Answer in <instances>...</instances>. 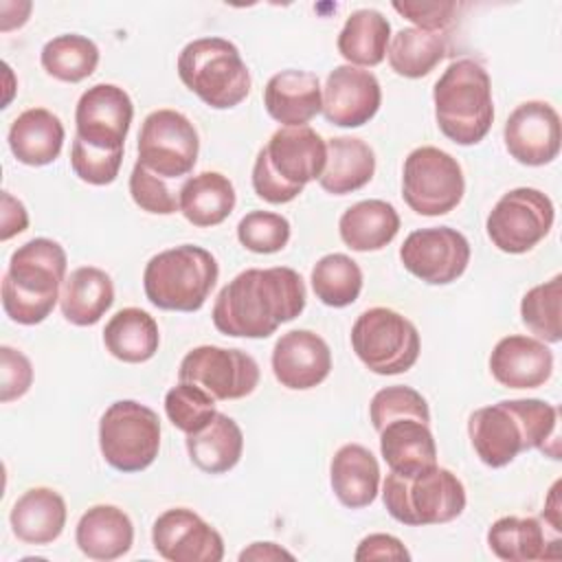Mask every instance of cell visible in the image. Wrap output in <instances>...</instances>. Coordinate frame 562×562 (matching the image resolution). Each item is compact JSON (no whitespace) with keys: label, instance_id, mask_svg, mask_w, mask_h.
<instances>
[{"label":"cell","instance_id":"obj_1","mask_svg":"<svg viewBox=\"0 0 562 562\" xmlns=\"http://www.w3.org/2000/svg\"><path fill=\"white\" fill-rule=\"evenodd\" d=\"M305 310V283L288 266L248 268L228 281L213 305V325L233 338H268Z\"/></svg>","mask_w":562,"mask_h":562},{"label":"cell","instance_id":"obj_2","mask_svg":"<svg viewBox=\"0 0 562 562\" xmlns=\"http://www.w3.org/2000/svg\"><path fill=\"white\" fill-rule=\"evenodd\" d=\"M468 435L476 457L490 468H505L531 448L560 459L558 408L544 400H501L481 406L468 419Z\"/></svg>","mask_w":562,"mask_h":562},{"label":"cell","instance_id":"obj_3","mask_svg":"<svg viewBox=\"0 0 562 562\" xmlns=\"http://www.w3.org/2000/svg\"><path fill=\"white\" fill-rule=\"evenodd\" d=\"M68 257L61 244L35 237L13 250L2 277V310L18 325H37L59 301Z\"/></svg>","mask_w":562,"mask_h":562},{"label":"cell","instance_id":"obj_4","mask_svg":"<svg viewBox=\"0 0 562 562\" xmlns=\"http://www.w3.org/2000/svg\"><path fill=\"white\" fill-rule=\"evenodd\" d=\"M327 162V143L310 125L279 127L252 165V189L270 204H288L307 182L318 180Z\"/></svg>","mask_w":562,"mask_h":562},{"label":"cell","instance_id":"obj_5","mask_svg":"<svg viewBox=\"0 0 562 562\" xmlns=\"http://www.w3.org/2000/svg\"><path fill=\"white\" fill-rule=\"evenodd\" d=\"M435 121L441 134L457 145L481 143L494 121L492 81L474 59L452 61L432 88Z\"/></svg>","mask_w":562,"mask_h":562},{"label":"cell","instance_id":"obj_6","mask_svg":"<svg viewBox=\"0 0 562 562\" xmlns=\"http://www.w3.org/2000/svg\"><path fill=\"white\" fill-rule=\"evenodd\" d=\"M220 268L215 257L193 244H182L154 255L143 272L145 296L169 312H198L215 288Z\"/></svg>","mask_w":562,"mask_h":562},{"label":"cell","instance_id":"obj_7","mask_svg":"<svg viewBox=\"0 0 562 562\" xmlns=\"http://www.w3.org/2000/svg\"><path fill=\"white\" fill-rule=\"evenodd\" d=\"M386 512L402 525H443L465 509V487L457 474L437 463L415 474L389 472L382 487Z\"/></svg>","mask_w":562,"mask_h":562},{"label":"cell","instance_id":"obj_8","mask_svg":"<svg viewBox=\"0 0 562 562\" xmlns=\"http://www.w3.org/2000/svg\"><path fill=\"white\" fill-rule=\"evenodd\" d=\"M180 81L209 108L228 110L250 92V70L239 48L224 37H200L178 55Z\"/></svg>","mask_w":562,"mask_h":562},{"label":"cell","instance_id":"obj_9","mask_svg":"<svg viewBox=\"0 0 562 562\" xmlns=\"http://www.w3.org/2000/svg\"><path fill=\"white\" fill-rule=\"evenodd\" d=\"M99 448L105 463L119 472L149 468L160 450L156 411L136 400L112 402L99 419Z\"/></svg>","mask_w":562,"mask_h":562},{"label":"cell","instance_id":"obj_10","mask_svg":"<svg viewBox=\"0 0 562 562\" xmlns=\"http://www.w3.org/2000/svg\"><path fill=\"white\" fill-rule=\"evenodd\" d=\"M351 347L358 360L378 375L408 371L419 358V331L391 307L364 310L351 327Z\"/></svg>","mask_w":562,"mask_h":562},{"label":"cell","instance_id":"obj_11","mask_svg":"<svg viewBox=\"0 0 562 562\" xmlns=\"http://www.w3.org/2000/svg\"><path fill=\"white\" fill-rule=\"evenodd\" d=\"M465 193L461 165L448 151L424 145L413 149L402 169V198L411 211L426 217L450 213Z\"/></svg>","mask_w":562,"mask_h":562},{"label":"cell","instance_id":"obj_12","mask_svg":"<svg viewBox=\"0 0 562 562\" xmlns=\"http://www.w3.org/2000/svg\"><path fill=\"white\" fill-rule=\"evenodd\" d=\"M553 220L555 209L547 193L533 187H518L503 193L492 206L485 231L498 250L522 255L549 235Z\"/></svg>","mask_w":562,"mask_h":562},{"label":"cell","instance_id":"obj_13","mask_svg":"<svg viewBox=\"0 0 562 562\" xmlns=\"http://www.w3.org/2000/svg\"><path fill=\"white\" fill-rule=\"evenodd\" d=\"M138 162L165 180L189 176L195 167L200 138L193 123L178 110H154L138 132Z\"/></svg>","mask_w":562,"mask_h":562},{"label":"cell","instance_id":"obj_14","mask_svg":"<svg viewBox=\"0 0 562 562\" xmlns=\"http://www.w3.org/2000/svg\"><path fill=\"white\" fill-rule=\"evenodd\" d=\"M178 380L202 386L215 400H241L257 389L259 364L241 349L202 345L182 358Z\"/></svg>","mask_w":562,"mask_h":562},{"label":"cell","instance_id":"obj_15","mask_svg":"<svg viewBox=\"0 0 562 562\" xmlns=\"http://www.w3.org/2000/svg\"><path fill=\"white\" fill-rule=\"evenodd\" d=\"M404 268L430 285L457 281L470 263V241L450 226L413 231L400 246Z\"/></svg>","mask_w":562,"mask_h":562},{"label":"cell","instance_id":"obj_16","mask_svg":"<svg viewBox=\"0 0 562 562\" xmlns=\"http://www.w3.org/2000/svg\"><path fill=\"white\" fill-rule=\"evenodd\" d=\"M132 119L134 103L130 94L114 83H97L77 101L75 136L97 149L123 151Z\"/></svg>","mask_w":562,"mask_h":562},{"label":"cell","instance_id":"obj_17","mask_svg":"<svg viewBox=\"0 0 562 562\" xmlns=\"http://www.w3.org/2000/svg\"><path fill=\"white\" fill-rule=\"evenodd\" d=\"M151 542L156 553L169 562H220L224 558L220 531L187 507L162 512L154 520Z\"/></svg>","mask_w":562,"mask_h":562},{"label":"cell","instance_id":"obj_18","mask_svg":"<svg viewBox=\"0 0 562 562\" xmlns=\"http://www.w3.org/2000/svg\"><path fill=\"white\" fill-rule=\"evenodd\" d=\"M509 156L527 167H542L560 154V114L547 101H525L514 108L503 127Z\"/></svg>","mask_w":562,"mask_h":562},{"label":"cell","instance_id":"obj_19","mask_svg":"<svg viewBox=\"0 0 562 562\" xmlns=\"http://www.w3.org/2000/svg\"><path fill=\"white\" fill-rule=\"evenodd\" d=\"M382 103V88L371 70L342 64L336 66L323 88V114L338 127L369 123Z\"/></svg>","mask_w":562,"mask_h":562},{"label":"cell","instance_id":"obj_20","mask_svg":"<svg viewBox=\"0 0 562 562\" xmlns=\"http://www.w3.org/2000/svg\"><path fill=\"white\" fill-rule=\"evenodd\" d=\"M331 371L329 345L310 329L283 334L272 349V373L277 382L292 391L318 386Z\"/></svg>","mask_w":562,"mask_h":562},{"label":"cell","instance_id":"obj_21","mask_svg":"<svg viewBox=\"0 0 562 562\" xmlns=\"http://www.w3.org/2000/svg\"><path fill=\"white\" fill-rule=\"evenodd\" d=\"M490 371L507 389H538L553 373V353L538 338L512 334L492 349Z\"/></svg>","mask_w":562,"mask_h":562},{"label":"cell","instance_id":"obj_22","mask_svg":"<svg viewBox=\"0 0 562 562\" xmlns=\"http://www.w3.org/2000/svg\"><path fill=\"white\" fill-rule=\"evenodd\" d=\"M266 112L283 127L307 125L323 112V88L314 72L288 68L272 75L263 88Z\"/></svg>","mask_w":562,"mask_h":562},{"label":"cell","instance_id":"obj_23","mask_svg":"<svg viewBox=\"0 0 562 562\" xmlns=\"http://www.w3.org/2000/svg\"><path fill=\"white\" fill-rule=\"evenodd\" d=\"M75 542L90 560H116L132 549L134 525L116 505H92L77 522Z\"/></svg>","mask_w":562,"mask_h":562},{"label":"cell","instance_id":"obj_24","mask_svg":"<svg viewBox=\"0 0 562 562\" xmlns=\"http://www.w3.org/2000/svg\"><path fill=\"white\" fill-rule=\"evenodd\" d=\"M329 483L345 507H367L375 501L380 490L378 459L360 443H345L331 457Z\"/></svg>","mask_w":562,"mask_h":562},{"label":"cell","instance_id":"obj_25","mask_svg":"<svg viewBox=\"0 0 562 562\" xmlns=\"http://www.w3.org/2000/svg\"><path fill=\"white\" fill-rule=\"evenodd\" d=\"M66 501L53 487H31L11 507L9 522L18 540L26 544H48L66 527Z\"/></svg>","mask_w":562,"mask_h":562},{"label":"cell","instance_id":"obj_26","mask_svg":"<svg viewBox=\"0 0 562 562\" xmlns=\"http://www.w3.org/2000/svg\"><path fill=\"white\" fill-rule=\"evenodd\" d=\"M64 125L57 114L46 108H29L18 114L9 127L11 154L29 167L50 165L64 147Z\"/></svg>","mask_w":562,"mask_h":562},{"label":"cell","instance_id":"obj_27","mask_svg":"<svg viewBox=\"0 0 562 562\" xmlns=\"http://www.w3.org/2000/svg\"><path fill=\"white\" fill-rule=\"evenodd\" d=\"M380 452L391 472L415 474L437 463L435 437L422 419L400 417L382 426Z\"/></svg>","mask_w":562,"mask_h":562},{"label":"cell","instance_id":"obj_28","mask_svg":"<svg viewBox=\"0 0 562 562\" xmlns=\"http://www.w3.org/2000/svg\"><path fill=\"white\" fill-rule=\"evenodd\" d=\"M114 303V283L110 274L97 266L75 268L59 294V307L68 323L88 327L101 321V316Z\"/></svg>","mask_w":562,"mask_h":562},{"label":"cell","instance_id":"obj_29","mask_svg":"<svg viewBox=\"0 0 562 562\" xmlns=\"http://www.w3.org/2000/svg\"><path fill=\"white\" fill-rule=\"evenodd\" d=\"M375 173V154L362 138L334 136L327 140V162L318 178L323 191L347 195L371 182Z\"/></svg>","mask_w":562,"mask_h":562},{"label":"cell","instance_id":"obj_30","mask_svg":"<svg viewBox=\"0 0 562 562\" xmlns=\"http://www.w3.org/2000/svg\"><path fill=\"white\" fill-rule=\"evenodd\" d=\"M487 544L492 553L507 562L549 560L560 555V538L549 540L538 518L503 516L487 529Z\"/></svg>","mask_w":562,"mask_h":562},{"label":"cell","instance_id":"obj_31","mask_svg":"<svg viewBox=\"0 0 562 562\" xmlns=\"http://www.w3.org/2000/svg\"><path fill=\"white\" fill-rule=\"evenodd\" d=\"M233 182L220 171H202L184 180L178 191V211L200 228L222 224L235 209Z\"/></svg>","mask_w":562,"mask_h":562},{"label":"cell","instance_id":"obj_32","mask_svg":"<svg viewBox=\"0 0 562 562\" xmlns=\"http://www.w3.org/2000/svg\"><path fill=\"white\" fill-rule=\"evenodd\" d=\"M400 231V215L386 200H360L338 220V233L345 246L356 252L382 250Z\"/></svg>","mask_w":562,"mask_h":562},{"label":"cell","instance_id":"obj_33","mask_svg":"<svg viewBox=\"0 0 562 562\" xmlns=\"http://www.w3.org/2000/svg\"><path fill=\"white\" fill-rule=\"evenodd\" d=\"M187 452L191 463L202 472L224 474L233 470L241 459V428L233 417L217 411L204 428L187 435Z\"/></svg>","mask_w":562,"mask_h":562},{"label":"cell","instance_id":"obj_34","mask_svg":"<svg viewBox=\"0 0 562 562\" xmlns=\"http://www.w3.org/2000/svg\"><path fill=\"white\" fill-rule=\"evenodd\" d=\"M103 345L121 362H147L160 345L158 323L140 307H123L105 323Z\"/></svg>","mask_w":562,"mask_h":562},{"label":"cell","instance_id":"obj_35","mask_svg":"<svg viewBox=\"0 0 562 562\" xmlns=\"http://www.w3.org/2000/svg\"><path fill=\"white\" fill-rule=\"evenodd\" d=\"M391 42V22L378 9H358L338 33V53L351 66H378L386 57Z\"/></svg>","mask_w":562,"mask_h":562},{"label":"cell","instance_id":"obj_36","mask_svg":"<svg viewBox=\"0 0 562 562\" xmlns=\"http://www.w3.org/2000/svg\"><path fill=\"white\" fill-rule=\"evenodd\" d=\"M446 55V40L441 33L422 31L417 26L400 29L386 48L391 68L406 79L426 77Z\"/></svg>","mask_w":562,"mask_h":562},{"label":"cell","instance_id":"obj_37","mask_svg":"<svg viewBox=\"0 0 562 562\" xmlns=\"http://www.w3.org/2000/svg\"><path fill=\"white\" fill-rule=\"evenodd\" d=\"M42 68L59 81L79 83L99 66L97 44L79 33H64L48 40L40 53Z\"/></svg>","mask_w":562,"mask_h":562},{"label":"cell","instance_id":"obj_38","mask_svg":"<svg viewBox=\"0 0 562 562\" xmlns=\"http://www.w3.org/2000/svg\"><path fill=\"white\" fill-rule=\"evenodd\" d=\"M310 281L321 303L329 307H347L360 296L362 270L349 255L331 252L316 261Z\"/></svg>","mask_w":562,"mask_h":562},{"label":"cell","instance_id":"obj_39","mask_svg":"<svg viewBox=\"0 0 562 562\" xmlns=\"http://www.w3.org/2000/svg\"><path fill=\"white\" fill-rule=\"evenodd\" d=\"M562 277L533 285L525 292L520 301V318L522 325L542 342H560L562 340Z\"/></svg>","mask_w":562,"mask_h":562},{"label":"cell","instance_id":"obj_40","mask_svg":"<svg viewBox=\"0 0 562 562\" xmlns=\"http://www.w3.org/2000/svg\"><path fill=\"white\" fill-rule=\"evenodd\" d=\"M215 402L217 400L202 386L191 382H178L165 395V413L178 430L191 435L204 428L217 413Z\"/></svg>","mask_w":562,"mask_h":562},{"label":"cell","instance_id":"obj_41","mask_svg":"<svg viewBox=\"0 0 562 562\" xmlns=\"http://www.w3.org/2000/svg\"><path fill=\"white\" fill-rule=\"evenodd\" d=\"M239 244L257 255H272L288 246L290 222L281 213L250 211L237 224Z\"/></svg>","mask_w":562,"mask_h":562},{"label":"cell","instance_id":"obj_42","mask_svg":"<svg viewBox=\"0 0 562 562\" xmlns=\"http://www.w3.org/2000/svg\"><path fill=\"white\" fill-rule=\"evenodd\" d=\"M369 417L373 428L380 432L384 424L400 417H415V419H422L424 424H430V408L426 397L419 391L404 384H393V386L380 389L371 397Z\"/></svg>","mask_w":562,"mask_h":562},{"label":"cell","instance_id":"obj_43","mask_svg":"<svg viewBox=\"0 0 562 562\" xmlns=\"http://www.w3.org/2000/svg\"><path fill=\"white\" fill-rule=\"evenodd\" d=\"M121 162H123V151L97 149L75 136L70 147V167L79 180L94 187L110 184L116 180Z\"/></svg>","mask_w":562,"mask_h":562},{"label":"cell","instance_id":"obj_44","mask_svg":"<svg viewBox=\"0 0 562 562\" xmlns=\"http://www.w3.org/2000/svg\"><path fill=\"white\" fill-rule=\"evenodd\" d=\"M130 195L136 206L154 215H171L178 211V195L165 178L149 171L136 160L130 176Z\"/></svg>","mask_w":562,"mask_h":562},{"label":"cell","instance_id":"obj_45","mask_svg":"<svg viewBox=\"0 0 562 562\" xmlns=\"http://www.w3.org/2000/svg\"><path fill=\"white\" fill-rule=\"evenodd\" d=\"M33 384L31 360L9 345L0 347V402H13L26 395Z\"/></svg>","mask_w":562,"mask_h":562},{"label":"cell","instance_id":"obj_46","mask_svg":"<svg viewBox=\"0 0 562 562\" xmlns=\"http://www.w3.org/2000/svg\"><path fill=\"white\" fill-rule=\"evenodd\" d=\"M393 9L411 20L417 29L422 31H432L439 33L448 29L454 18H457V2H415V0H404V2H393Z\"/></svg>","mask_w":562,"mask_h":562},{"label":"cell","instance_id":"obj_47","mask_svg":"<svg viewBox=\"0 0 562 562\" xmlns=\"http://www.w3.org/2000/svg\"><path fill=\"white\" fill-rule=\"evenodd\" d=\"M353 558L364 560H411L404 542L391 533H369L360 540Z\"/></svg>","mask_w":562,"mask_h":562},{"label":"cell","instance_id":"obj_48","mask_svg":"<svg viewBox=\"0 0 562 562\" xmlns=\"http://www.w3.org/2000/svg\"><path fill=\"white\" fill-rule=\"evenodd\" d=\"M2 209H0V239L7 241L15 237L18 233L26 231L29 226V213L24 204L13 198L9 191H2Z\"/></svg>","mask_w":562,"mask_h":562},{"label":"cell","instance_id":"obj_49","mask_svg":"<svg viewBox=\"0 0 562 562\" xmlns=\"http://www.w3.org/2000/svg\"><path fill=\"white\" fill-rule=\"evenodd\" d=\"M255 560V562H277V560H294V553L283 549L277 542H252L239 553V562Z\"/></svg>","mask_w":562,"mask_h":562},{"label":"cell","instance_id":"obj_50","mask_svg":"<svg viewBox=\"0 0 562 562\" xmlns=\"http://www.w3.org/2000/svg\"><path fill=\"white\" fill-rule=\"evenodd\" d=\"M562 503H560V481L553 483V487L549 490V496L544 501V509H542V516L544 520L551 525V529L555 533L562 531Z\"/></svg>","mask_w":562,"mask_h":562}]
</instances>
